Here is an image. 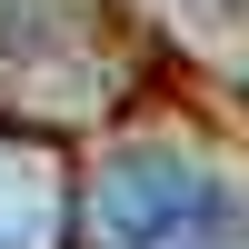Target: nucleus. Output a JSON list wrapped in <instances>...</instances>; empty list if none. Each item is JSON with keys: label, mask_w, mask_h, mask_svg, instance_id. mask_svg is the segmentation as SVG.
Wrapping results in <instances>:
<instances>
[{"label": "nucleus", "mask_w": 249, "mask_h": 249, "mask_svg": "<svg viewBox=\"0 0 249 249\" xmlns=\"http://www.w3.org/2000/svg\"><path fill=\"white\" fill-rule=\"evenodd\" d=\"M80 249H249V210L219 170H199L190 150H140L100 160L70 199Z\"/></svg>", "instance_id": "nucleus-1"}, {"label": "nucleus", "mask_w": 249, "mask_h": 249, "mask_svg": "<svg viewBox=\"0 0 249 249\" xmlns=\"http://www.w3.org/2000/svg\"><path fill=\"white\" fill-rule=\"evenodd\" d=\"M50 239V160L30 140H0V249H40Z\"/></svg>", "instance_id": "nucleus-2"}, {"label": "nucleus", "mask_w": 249, "mask_h": 249, "mask_svg": "<svg viewBox=\"0 0 249 249\" xmlns=\"http://www.w3.org/2000/svg\"><path fill=\"white\" fill-rule=\"evenodd\" d=\"M179 10H190V20H239L249 0H179Z\"/></svg>", "instance_id": "nucleus-3"}]
</instances>
